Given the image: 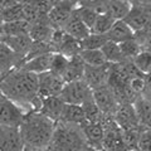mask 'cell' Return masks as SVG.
Masks as SVG:
<instances>
[{
  "label": "cell",
  "mask_w": 151,
  "mask_h": 151,
  "mask_svg": "<svg viewBox=\"0 0 151 151\" xmlns=\"http://www.w3.org/2000/svg\"><path fill=\"white\" fill-rule=\"evenodd\" d=\"M94 1V0H78V5H82V4H87V3H91Z\"/></svg>",
  "instance_id": "46"
},
{
  "label": "cell",
  "mask_w": 151,
  "mask_h": 151,
  "mask_svg": "<svg viewBox=\"0 0 151 151\" xmlns=\"http://www.w3.org/2000/svg\"><path fill=\"white\" fill-rule=\"evenodd\" d=\"M131 3L129 0H108L106 14L112 17L115 20H122L131 9Z\"/></svg>",
  "instance_id": "25"
},
{
  "label": "cell",
  "mask_w": 151,
  "mask_h": 151,
  "mask_svg": "<svg viewBox=\"0 0 151 151\" xmlns=\"http://www.w3.org/2000/svg\"><path fill=\"white\" fill-rule=\"evenodd\" d=\"M30 25L32 24L27 20H17V22L3 23L1 28H0V38L29 34Z\"/></svg>",
  "instance_id": "24"
},
{
  "label": "cell",
  "mask_w": 151,
  "mask_h": 151,
  "mask_svg": "<svg viewBox=\"0 0 151 151\" xmlns=\"http://www.w3.org/2000/svg\"><path fill=\"white\" fill-rule=\"evenodd\" d=\"M20 59L6 44L0 42V76L4 77L14 68L20 67Z\"/></svg>",
  "instance_id": "18"
},
{
  "label": "cell",
  "mask_w": 151,
  "mask_h": 151,
  "mask_svg": "<svg viewBox=\"0 0 151 151\" xmlns=\"http://www.w3.org/2000/svg\"><path fill=\"white\" fill-rule=\"evenodd\" d=\"M1 78H3V77H1V76H0V83H1Z\"/></svg>",
  "instance_id": "51"
},
{
  "label": "cell",
  "mask_w": 151,
  "mask_h": 151,
  "mask_svg": "<svg viewBox=\"0 0 151 151\" xmlns=\"http://www.w3.org/2000/svg\"><path fill=\"white\" fill-rule=\"evenodd\" d=\"M110 88L112 89V92L115 94L119 105H124V103H132V105H134V102L137 100V97L140 96V94L132 91L129 87V84H121V86H115V87H110Z\"/></svg>",
  "instance_id": "27"
},
{
  "label": "cell",
  "mask_w": 151,
  "mask_h": 151,
  "mask_svg": "<svg viewBox=\"0 0 151 151\" xmlns=\"http://www.w3.org/2000/svg\"><path fill=\"white\" fill-rule=\"evenodd\" d=\"M77 6L78 3L69 1V0H60L59 3H57L48 14V20L50 25L54 29H62L64 23L68 20V18L72 15V13L77 9Z\"/></svg>",
  "instance_id": "9"
},
{
  "label": "cell",
  "mask_w": 151,
  "mask_h": 151,
  "mask_svg": "<svg viewBox=\"0 0 151 151\" xmlns=\"http://www.w3.org/2000/svg\"><path fill=\"white\" fill-rule=\"evenodd\" d=\"M53 55H54V53L50 52V53H45V54L34 57V58L24 62L19 68L28 70V72L34 73V74H40V73L48 72V70H50V67H52Z\"/></svg>",
  "instance_id": "17"
},
{
  "label": "cell",
  "mask_w": 151,
  "mask_h": 151,
  "mask_svg": "<svg viewBox=\"0 0 151 151\" xmlns=\"http://www.w3.org/2000/svg\"><path fill=\"white\" fill-rule=\"evenodd\" d=\"M132 62L136 65V68L144 74L151 72V50L142 49L135 57Z\"/></svg>",
  "instance_id": "35"
},
{
  "label": "cell",
  "mask_w": 151,
  "mask_h": 151,
  "mask_svg": "<svg viewBox=\"0 0 151 151\" xmlns=\"http://www.w3.org/2000/svg\"><path fill=\"white\" fill-rule=\"evenodd\" d=\"M84 68H86V63L83 62V59L81 58L79 54L69 58L68 65H67V68H65L64 73L62 76L63 81L65 83L74 82V81H81V79H83Z\"/></svg>",
  "instance_id": "19"
},
{
  "label": "cell",
  "mask_w": 151,
  "mask_h": 151,
  "mask_svg": "<svg viewBox=\"0 0 151 151\" xmlns=\"http://www.w3.org/2000/svg\"><path fill=\"white\" fill-rule=\"evenodd\" d=\"M54 28L48 22H39L30 25L29 37L33 42H50L52 35L54 33Z\"/></svg>",
  "instance_id": "23"
},
{
  "label": "cell",
  "mask_w": 151,
  "mask_h": 151,
  "mask_svg": "<svg viewBox=\"0 0 151 151\" xmlns=\"http://www.w3.org/2000/svg\"><path fill=\"white\" fill-rule=\"evenodd\" d=\"M83 135L86 137L88 147L102 150L103 139H105V129L100 122H88L84 121L81 125Z\"/></svg>",
  "instance_id": "12"
},
{
  "label": "cell",
  "mask_w": 151,
  "mask_h": 151,
  "mask_svg": "<svg viewBox=\"0 0 151 151\" xmlns=\"http://www.w3.org/2000/svg\"><path fill=\"white\" fill-rule=\"evenodd\" d=\"M24 151H48V149H38V147H29V146H25Z\"/></svg>",
  "instance_id": "45"
},
{
  "label": "cell",
  "mask_w": 151,
  "mask_h": 151,
  "mask_svg": "<svg viewBox=\"0 0 151 151\" xmlns=\"http://www.w3.org/2000/svg\"><path fill=\"white\" fill-rule=\"evenodd\" d=\"M54 129L55 122L39 111L25 113L22 125L19 126L24 145L38 149H48L52 142Z\"/></svg>",
  "instance_id": "2"
},
{
  "label": "cell",
  "mask_w": 151,
  "mask_h": 151,
  "mask_svg": "<svg viewBox=\"0 0 151 151\" xmlns=\"http://www.w3.org/2000/svg\"><path fill=\"white\" fill-rule=\"evenodd\" d=\"M62 30L78 40L84 39V38L91 33V29L81 20V18L78 17V14L76 10L72 13V15L68 18V20L64 23V25L62 27Z\"/></svg>",
  "instance_id": "16"
},
{
  "label": "cell",
  "mask_w": 151,
  "mask_h": 151,
  "mask_svg": "<svg viewBox=\"0 0 151 151\" xmlns=\"http://www.w3.org/2000/svg\"><path fill=\"white\" fill-rule=\"evenodd\" d=\"M141 96L151 100V72L145 74V86H144V91L141 93Z\"/></svg>",
  "instance_id": "41"
},
{
  "label": "cell",
  "mask_w": 151,
  "mask_h": 151,
  "mask_svg": "<svg viewBox=\"0 0 151 151\" xmlns=\"http://www.w3.org/2000/svg\"><path fill=\"white\" fill-rule=\"evenodd\" d=\"M64 84L63 78L50 70L38 74V94L42 100L52 96H59Z\"/></svg>",
  "instance_id": "6"
},
{
  "label": "cell",
  "mask_w": 151,
  "mask_h": 151,
  "mask_svg": "<svg viewBox=\"0 0 151 151\" xmlns=\"http://www.w3.org/2000/svg\"><path fill=\"white\" fill-rule=\"evenodd\" d=\"M0 42H3L4 44H6L9 48L19 57V59H20L22 63L24 62L28 52H29L30 47L33 44V40L29 37V34L15 35V37H3V38H0Z\"/></svg>",
  "instance_id": "14"
},
{
  "label": "cell",
  "mask_w": 151,
  "mask_h": 151,
  "mask_svg": "<svg viewBox=\"0 0 151 151\" xmlns=\"http://www.w3.org/2000/svg\"><path fill=\"white\" fill-rule=\"evenodd\" d=\"M129 1H130V0H129Z\"/></svg>",
  "instance_id": "54"
},
{
  "label": "cell",
  "mask_w": 151,
  "mask_h": 151,
  "mask_svg": "<svg viewBox=\"0 0 151 151\" xmlns=\"http://www.w3.org/2000/svg\"><path fill=\"white\" fill-rule=\"evenodd\" d=\"M76 12H77L78 17L81 18V20L84 23V24H86L89 29H92L98 14L94 12L93 9H91L89 6H86V5H78L77 9H76Z\"/></svg>",
  "instance_id": "37"
},
{
  "label": "cell",
  "mask_w": 151,
  "mask_h": 151,
  "mask_svg": "<svg viewBox=\"0 0 151 151\" xmlns=\"http://www.w3.org/2000/svg\"><path fill=\"white\" fill-rule=\"evenodd\" d=\"M59 96L65 103L82 105L89 96H92V89L87 86L83 79H81V81L65 83Z\"/></svg>",
  "instance_id": "7"
},
{
  "label": "cell",
  "mask_w": 151,
  "mask_h": 151,
  "mask_svg": "<svg viewBox=\"0 0 151 151\" xmlns=\"http://www.w3.org/2000/svg\"><path fill=\"white\" fill-rule=\"evenodd\" d=\"M101 151H107V150H101Z\"/></svg>",
  "instance_id": "53"
},
{
  "label": "cell",
  "mask_w": 151,
  "mask_h": 151,
  "mask_svg": "<svg viewBox=\"0 0 151 151\" xmlns=\"http://www.w3.org/2000/svg\"><path fill=\"white\" fill-rule=\"evenodd\" d=\"M134 107L137 115L139 124L142 129L151 127V101L149 98L139 96L137 100L134 102Z\"/></svg>",
  "instance_id": "21"
},
{
  "label": "cell",
  "mask_w": 151,
  "mask_h": 151,
  "mask_svg": "<svg viewBox=\"0 0 151 151\" xmlns=\"http://www.w3.org/2000/svg\"><path fill=\"white\" fill-rule=\"evenodd\" d=\"M84 121H86V116H84L83 108L81 105L65 103L63 112H62V115H60V119L58 122L72 124V125H82Z\"/></svg>",
  "instance_id": "20"
},
{
  "label": "cell",
  "mask_w": 151,
  "mask_h": 151,
  "mask_svg": "<svg viewBox=\"0 0 151 151\" xmlns=\"http://www.w3.org/2000/svg\"><path fill=\"white\" fill-rule=\"evenodd\" d=\"M115 19L110 17L108 14H98V17L94 22V24L91 29V33H97V34H107L108 30L115 24Z\"/></svg>",
  "instance_id": "33"
},
{
  "label": "cell",
  "mask_w": 151,
  "mask_h": 151,
  "mask_svg": "<svg viewBox=\"0 0 151 151\" xmlns=\"http://www.w3.org/2000/svg\"><path fill=\"white\" fill-rule=\"evenodd\" d=\"M120 44V48H121V52H122V55H124L125 60H134V58L137 55L142 48L137 40H136L135 35L127 39L122 43H119Z\"/></svg>",
  "instance_id": "30"
},
{
  "label": "cell",
  "mask_w": 151,
  "mask_h": 151,
  "mask_svg": "<svg viewBox=\"0 0 151 151\" xmlns=\"http://www.w3.org/2000/svg\"><path fill=\"white\" fill-rule=\"evenodd\" d=\"M69 1H74V3H78V0H69Z\"/></svg>",
  "instance_id": "50"
},
{
  "label": "cell",
  "mask_w": 151,
  "mask_h": 151,
  "mask_svg": "<svg viewBox=\"0 0 151 151\" xmlns=\"http://www.w3.org/2000/svg\"><path fill=\"white\" fill-rule=\"evenodd\" d=\"M82 108L86 116V121L88 122H101L102 120V112L96 105V102L93 100V96H89L86 101L82 103Z\"/></svg>",
  "instance_id": "29"
},
{
  "label": "cell",
  "mask_w": 151,
  "mask_h": 151,
  "mask_svg": "<svg viewBox=\"0 0 151 151\" xmlns=\"http://www.w3.org/2000/svg\"><path fill=\"white\" fill-rule=\"evenodd\" d=\"M3 23H4V20H3V15H1V10H0V28H1V25H3Z\"/></svg>",
  "instance_id": "47"
},
{
  "label": "cell",
  "mask_w": 151,
  "mask_h": 151,
  "mask_svg": "<svg viewBox=\"0 0 151 151\" xmlns=\"http://www.w3.org/2000/svg\"><path fill=\"white\" fill-rule=\"evenodd\" d=\"M25 1L29 3L43 19H48V14L50 9L53 8V4L50 1H48V0H25Z\"/></svg>",
  "instance_id": "39"
},
{
  "label": "cell",
  "mask_w": 151,
  "mask_h": 151,
  "mask_svg": "<svg viewBox=\"0 0 151 151\" xmlns=\"http://www.w3.org/2000/svg\"><path fill=\"white\" fill-rule=\"evenodd\" d=\"M92 96H93V100L96 102V105L101 110L102 115L115 116V113L120 105L110 87L105 86V87L93 89Z\"/></svg>",
  "instance_id": "10"
},
{
  "label": "cell",
  "mask_w": 151,
  "mask_h": 151,
  "mask_svg": "<svg viewBox=\"0 0 151 151\" xmlns=\"http://www.w3.org/2000/svg\"><path fill=\"white\" fill-rule=\"evenodd\" d=\"M65 102L62 100L60 96H52L47 97L42 100V105L39 108V112L43 113L44 116H47L52 121L58 122L60 119V115L63 112Z\"/></svg>",
  "instance_id": "15"
},
{
  "label": "cell",
  "mask_w": 151,
  "mask_h": 151,
  "mask_svg": "<svg viewBox=\"0 0 151 151\" xmlns=\"http://www.w3.org/2000/svg\"><path fill=\"white\" fill-rule=\"evenodd\" d=\"M101 50H102L103 55H105L106 60L108 63H111V64L121 63V62H124L125 60L119 43H115V42L108 40L107 43L101 48Z\"/></svg>",
  "instance_id": "28"
},
{
  "label": "cell",
  "mask_w": 151,
  "mask_h": 151,
  "mask_svg": "<svg viewBox=\"0 0 151 151\" xmlns=\"http://www.w3.org/2000/svg\"><path fill=\"white\" fill-rule=\"evenodd\" d=\"M139 151H151V127L142 129L137 144Z\"/></svg>",
  "instance_id": "40"
},
{
  "label": "cell",
  "mask_w": 151,
  "mask_h": 151,
  "mask_svg": "<svg viewBox=\"0 0 151 151\" xmlns=\"http://www.w3.org/2000/svg\"><path fill=\"white\" fill-rule=\"evenodd\" d=\"M106 35L108 38V40L115 42V43H122V42L134 37L135 32L124 20H116L115 24L112 25V28L108 30Z\"/></svg>",
  "instance_id": "22"
},
{
  "label": "cell",
  "mask_w": 151,
  "mask_h": 151,
  "mask_svg": "<svg viewBox=\"0 0 151 151\" xmlns=\"http://www.w3.org/2000/svg\"><path fill=\"white\" fill-rule=\"evenodd\" d=\"M24 0H0V10H4L12 5H15V4L23 3Z\"/></svg>",
  "instance_id": "43"
},
{
  "label": "cell",
  "mask_w": 151,
  "mask_h": 151,
  "mask_svg": "<svg viewBox=\"0 0 151 151\" xmlns=\"http://www.w3.org/2000/svg\"><path fill=\"white\" fill-rule=\"evenodd\" d=\"M89 147H62V146H54V145H49L48 146V151H88Z\"/></svg>",
  "instance_id": "42"
},
{
  "label": "cell",
  "mask_w": 151,
  "mask_h": 151,
  "mask_svg": "<svg viewBox=\"0 0 151 151\" xmlns=\"http://www.w3.org/2000/svg\"><path fill=\"white\" fill-rule=\"evenodd\" d=\"M50 45L54 53H60L67 58H72L81 53V40L70 37L62 29H55L50 39Z\"/></svg>",
  "instance_id": "4"
},
{
  "label": "cell",
  "mask_w": 151,
  "mask_h": 151,
  "mask_svg": "<svg viewBox=\"0 0 151 151\" xmlns=\"http://www.w3.org/2000/svg\"><path fill=\"white\" fill-rule=\"evenodd\" d=\"M48 1H50L52 4H53V5H55V4H57V3H59L60 0H48Z\"/></svg>",
  "instance_id": "48"
},
{
  "label": "cell",
  "mask_w": 151,
  "mask_h": 151,
  "mask_svg": "<svg viewBox=\"0 0 151 151\" xmlns=\"http://www.w3.org/2000/svg\"><path fill=\"white\" fill-rule=\"evenodd\" d=\"M142 131V127H136V129H129V130H122V136L124 141L126 144V147L129 150H136L139 144V137Z\"/></svg>",
  "instance_id": "36"
},
{
  "label": "cell",
  "mask_w": 151,
  "mask_h": 151,
  "mask_svg": "<svg viewBox=\"0 0 151 151\" xmlns=\"http://www.w3.org/2000/svg\"><path fill=\"white\" fill-rule=\"evenodd\" d=\"M24 141L22 139L19 127H6L5 150L4 151H24Z\"/></svg>",
  "instance_id": "26"
},
{
  "label": "cell",
  "mask_w": 151,
  "mask_h": 151,
  "mask_svg": "<svg viewBox=\"0 0 151 151\" xmlns=\"http://www.w3.org/2000/svg\"><path fill=\"white\" fill-rule=\"evenodd\" d=\"M130 151H139V150H137V149H136V150H130Z\"/></svg>",
  "instance_id": "52"
},
{
  "label": "cell",
  "mask_w": 151,
  "mask_h": 151,
  "mask_svg": "<svg viewBox=\"0 0 151 151\" xmlns=\"http://www.w3.org/2000/svg\"><path fill=\"white\" fill-rule=\"evenodd\" d=\"M0 92L25 113L39 111L42 98L38 94V74L14 68L1 78Z\"/></svg>",
  "instance_id": "1"
},
{
  "label": "cell",
  "mask_w": 151,
  "mask_h": 151,
  "mask_svg": "<svg viewBox=\"0 0 151 151\" xmlns=\"http://www.w3.org/2000/svg\"><path fill=\"white\" fill-rule=\"evenodd\" d=\"M79 55L87 65H103L108 63L101 49H83Z\"/></svg>",
  "instance_id": "31"
},
{
  "label": "cell",
  "mask_w": 151,
  "mask_h": 151,
  "mask_svg": "<svg viewBox=\"0 0 151 151\" xmlns=\"http://www.w3.org/2000/svg\"><path fill=\"white\" fill-rule=\"evenodd\" d=\"M88 151H101V150H96V149H91V147H89Z\"/></svg>",
  "instance_id": "49"
},
{
  "label": "cell",
  "mask_w": 151,
  "mask_h": 151,
  "mask_svg": "<svg viewBox=\"0 0 151 151\" xmlns=\"http://www.w3.org/2000/svg\"><path fill=\"white\" fill-rule=\"evenodd\" d=\"M150 101H151V100H150Z\"/></svg>",
  "instance_id": "55"
},
{
  "label": "cell",
  "mask_w": 151,
  "mask_h": 151,
  "mask_svg": "<svg viewBox=\"0 0 151 151\" xmlns=\"http://www.w3.org/2000/svg\"><path fill=\"white\" fill-rule=\"evenodd\" d=\"M25 112L0 92V125L4 127H19Z\"/></svg>",
  "instance_id": "5"
},
{
  "label": "cell",
  "mask_w": 151,
  "mask_h": 151,
  "mask_svg": "<svg viewBox=\"0 0 151 151\" xmlns=\"http://www.w3.org/2000/svg\"><path fill=\"white\" fill-rule=\"evenodd\" d=\"M111 63H106L103 65H87L84 68L83 81L93 91V89L107 86L108 77H110Z\"/></svg>",
  "instance_id": "8"
},
{
  "label": "cell",
  "mask_w": 151,
  "mask_h": 151,
  "mask_svg": "<svg viewBox=\"0 0 151 151\" xmlns=\"http://www.w3.org/2000/svg\"><path fill=\"white\" fill-rule=\"evenodd\" d=\"M131 5H136V6H146L151 4V0H130Z\"/></svg>",
  "instance_id": "44"
},
{
  "label": "cell",
  "mask_w": 151,
  "mask_h": 151,
  "mask_svg": "<svg viewBox=\"0 0 151 151\" xmlns=\"http://www.w3.org/2000/svg\"><path fill=\"white\" fill-rule=\"evenodd\" d=\"M3 20L4 23L9 22H17V20H25L24 19V8H23V3L15 4L6 9L1 10Z\"/></svg>",
  "instance_id": "34"
},
{
  "label": "cell",
  "mask_w": 151,
  "mask_h": 151,
  "mask_svg": "<svg viewBox=\"0 0 151 151\" xmlns=\"http://www.w3.org/2000/svg\"><path fill=\"white\" fill-rule=\"evenodd\" d=\"M50 145L62 147H88L81 125L55 122L54 134Z\"/></svg>",
  "instance_id": "3"
},
{
  "label": "cell",
  "mask_w": 151,
  "mask_h": 151,
  "mask_svg": "<svg viewBox=\"0 0 151 151\" xmlns=\"http://www.w3.org/2000/svg\"><path fill=\"white\" fill-rule=\"evenodd\" d=\"M115 121L121 130H129L141 127L137 120L135 107L132 103H124L120 105L115 113Z\"/></svg>",
  "instance_id": "13"
},
{
  "label": "cell",
  "mask_w": 151,
  "mask_h": 151,
  "mask_svg": "<svg viewBox=\"0 0 151 151\" xmlns=\"http://www.w3.org/2000/svg\"><path fill=\"white\" fill-rule=\"evenodd\" d=\"M150 18H151V5H146V6L132 5L129 14L122 20L136 33L144 29Z\"/></svg>",
  "instance_id": "11"
},
{
  "label": "cell",
  "mask_w": 151,
  "mask_h": 151,
  "mask_svg": "<svg viewBox=\"0 0 151 151\" xmlns=\"http://www.w3.org/2000/svg\"><path fill=\"white\" fill-rule=\"evenodd\" d=\"M108 42L106 34H97V33H89V34L81 40V48L83 49H101Z\"/></svg>",
  "instance_id": "32"
},
{
  "label": "cell",
  "mask_w": 151,
  "mask_h": 151,
  "mask_svg": "<svg viewBox=\"0 0 151 151\" xmlns=\"http://www.w3.org/2000/svg\"><path fill=\"white\" fill-rule=\"evenodd\" d=\"M68 60H69V58H67L65 55L60 54V53H54L53 60H52L50 72H53L54 74L62 77L65 68H67V65H68Z\"/></svg>",
  "instance_id": "38"
}]
</instances>
